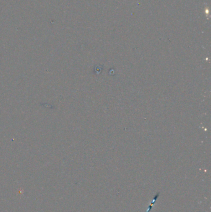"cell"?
Instances as JSON below:
<instances>
[{"label":"cell","mask_w":211,"mask_h":212,"mask_svg":"<svg viewBox=\"0 0 211 212\" xmlns=\"http://www.w3.org/2000/svg\"><path fill=\"white\" fill-rule=\"evenodd\" d=\"M158 195H159V192H158V193H157V195H156L155 196L154 199L152 200V202H151V205H149V209H148V210L146 211V212H149L150 211H151V208L152 207L153 205L155 204L154 202H156V200L157 199Z\"/></svg>","instance_id":"6da1fadb"}]
</instances>
